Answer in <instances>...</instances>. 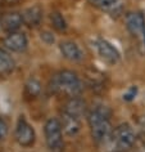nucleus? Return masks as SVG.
Wrapping results in <instances>:
<instances>
[{
	"label": "nucleus",
	"instance_id": "obj_1",
	"mask_svg": "<svg viewBox=\"0 0 145 152\" xmlns=\"http://www.w3.org/2000/svg\"><path fill=\"white\" fill-rule=\"evenodd\" d=\"M89 126L93 139L98 144H104L113 132L109 108L105 106H96L91 110L89 113Z\"/></svg>",
	"mask_w": 145,
	"mask_h": 152
},
{
	"label": "nucleus",
	"instance_id": "obj_2",
	"mask_svg": "<svg viewBox=\"0 0 145 152\" xmlns=\"http://www.w3.org/2000/svg\"><path fill=\"white\" fill-rule=\"evenodd\" d=\"M49 89L54 94L67 96L70 98L78 97L82 92V83L77 74L70 70L59 71L51 77Z\"/></svg>",
	"mask_w": 145,
	"mask_h": 152
},
{
	"label": "nucleus",
	"instance_id": "obj_3",
	"mask_svg": "<svg viewBox=\"0 0 145 152\" xmlns=\"http://www.w3.org/2000/svg\"><path fill=\"white\" fill-rule=\"evenodd\" d=\"M136 135L128 124H121L113 129L108 140L104 143L108 152H126L135 144Z\"/></svg>",
	"mask_w": 145,
	"mask_h": 152
},
{
	"label": "nucleus",
	"instance_id": "obj_4",
	"mask_svg": "<svg viewBox=\"0 0 145 152\" xmlns=\"http://www.w3.org/2000/svg\"><path fill=\"white\" fill-rule=\"evenodd\" d=\"M45 133V142H46L48 148L51 152H60L63 150V129L60 120L51 117L45 123L44 126Z\"/></svg>",
	"mask_w": 145,
	"mask_h": 152
},
{
	"label": "nucleus",
	"instance_id": "obj_5",
	"mask_svg": "<svg viewBox=\"0 0 145 152\" xmlns=\"http://www.w3.org/2000/svg\"><path fill=\"white\" fill-rule=\"evenodd\" d=\"M14 137H16L17 143L22 147H31L35 143L36 134L33 128L30 125L23 116L20 117L16 126V132H14Z\"/></svg>",
	"mask_w": 145,
	"mask_h": 152
},
{
	"label": "nucleus",
	"instance_id": "obj_6",
	"mask_svg": "<svg viewBox=\"0 0 145 152\" xmlns=\"http://www.w3.org/2000/svg\"><path fill=\"white\" fill-rule=\"evenodd\" d=\"M126 26L128 31L145 45V17L140 12H132L126 16Z\"/></svg>",
	"mask_w": 145,
	"mask_h": 152
},
{
	"label": "nucleus",
	"instance_id": "obj_7",
	"mask_svg": "<svg viewBox=\"0 0 145 152\" xmlns=\"http://www.w3.org/2000/svg\"><path fill=\"white\" fill-rule=\"evenodd\" d=\"M94 48L96 49L99 57L107 63L116 64L120 61V53L109 41L100 39V37H96L94 40Z\"/></svg>",
	"mask_w": 145,
	"mask_h": 152
},
{
	"label": "nucleus",
	"instance_id": "obj_8",
	"mask_svg": "<svg viewBox=\"0 0 145 152\" xmlns=\"http://www.w3.org/2000/svg\"><path fill=\"white\" fill-rule=\"evenodd\" d=\"M3 44H4V47L10 52L21 53V52H25L26 49H27L28 40H27V36H26L23 32L16 31V32L9 34V35L4 39Z\"/></svg>",
	"mask_w": 145,
	"mask_h": 152
},
{
	"label": "nucleus",
	"instance_id": "obj_9",
	"mask_svg": "<svg viewBox=\"0 0 145 152\" xmlns=\"http://www.w3.org/2000/svg\"><path fill=\"white\" fill-rule=\"evenodd\" d=\"M59 49L62 56L66 59L71 61V62H81L83 59V52L73 41H70V40L62 41L59 45Z\"/></svg>",
	"mask_w": 145,
	"mask_h": 152
},
{
	"label": "nucleus",
	"instance_id": "obj_10",
	"mask_svg": "<svg viewBox=\"0 0 145 152\" xmlns=\"http://www.w3.org/2000/svg\"><path fill=\"white\" fill-rule=\"evenodd\" d=\"M60 124H62L63 133L68 137L77 135L80 133V130H81V119H80V117H76L73 115H70V113H67V112L62 113Z\"/></svg>",
	"mask_w": 145,
	"mask_h": 152
},
{
	"label": "nucleus",
	"instance_id": "obj_11",
	"mask_svg": "<svg viewBox=\"0 0 145 152\" xmlns=\"http://www.w3.org/2000/svg\"><path fill=\"white\" fill-rule=\"evenodd\" d=\"M23 25V20H22V14L17 12H9L5 13L0 20V26L1 28L7 31L8 34L18 31V28Z\"/></svg>",
	"mask_w": 145,
	"mask_h": 152
},
{
	"label": "nucleus",
	"instance_id": "obj_12",
	"mask_svg": "<svg viewBox=\"0 0 145 152\" xmlns=\"http://www.w3.org/2000/svg\"><path fill=\"white\" fill-rule=\"evenodd\" d=\"M22 20H23V25L28 27H37L43 21V8L36 4L25 9L22 13Z\"/></svg>",
	"mask_w": 145,
	"mask_h": 152
},
{
	"label": "nucleus",
	"instance_id": "obj_13",
	"mask_svg": "<svg viewBox=\"0 0 145 152\" xmlns=\"http://www.w3.org/2000/svg\"><path fill=\"white\" fill-rule=\"evenodd\" d=\"M85 111H86L85 102H83L82 99H80L78 97L71 98V99L66 103V106H64V110H63V112H67V113H70V115L80 117V119L82 117V115L85 113Z\"/></svg>",
	"mask_w": 145,
	"mask_h": 152
},
{
	"label": "nucleus",
	"instance_id": "obj_14",
	"mask_svg": "<svg viewBox=\"0 0 145 152\" xmlns=\"http://www.w3.org/2000/svg\"><path fill=\"white\" fill-rule=\"evenodd\" d=\"M14 70V59L4 49H0V75H8Z\"/></svg>",
	"mask_w": 145,
	"mask_h": 152
},
{
	"label": "nucleus",
	"instance_id": "obj_15",
	"mask_svg": "<svg viewBox=\"0 0 145 152\" xmlns=\"http://www.w3.org/2000/svg\"><path fill=\"white\" fill-rule=\"evenodd\" d=\"M87 1L103 12H114L120 5V0H87Z\"/></svg>",
	"mask_w": 145,
	"mask_h": 152
},
{
	"label": "nucleus",
	"instance_id": "obj_16",
	"mask_svg": "<svg viewBox=\"0 0 145 152\" xmlns=\"http://www.w3.org/2000/svg\"><path fill=\"white\" fill-rule=\"evenodd\" d=\"M50 23L53 26V28H55L59 32H64L67 30V22L64 20V17L58 12H53L50 13Z\"/></svg>",
	"mask_w": 145,
	"mask_h": 152
},
{
	"label": "nucleus",
	"instance_id": "obj_17",
	"mask_svg": "<svg viewBox=\"0 0 145 152\" xmlns=\"http://www.w3.org/2000/svg\"><path fill=\"white\" fill-rule=\"evenodd\" d=\"M26 90H27V93L31 97H36L37 94L40 93V90H41L40 83L37 80H35V79H31V80L26 84Z\"/></svg>",
	"mask_w": 145,
	"mask_h": 152
},
{
	"label": "nucleus",
	"instance_id": "obj_18",
	"mask_svg": "<svg viewBox=\"0 0 145 152\" xmlns=\"http://www.w3.org/2000/svg\"><path fill=\"white\" fill-rule=\"evenodd\" d=\"M7 134H8V125L3 117H0V140L4 139Z\"/></svg>",
	"mask_w": 145,
	"mask_h": 152
},
{
	"label": "nucleus",
	"instance_id": "obj_19",
	"mask_svg": "<svg viewBox=\"0 0 145 152\" xmlns=\"http://www.w3.org/2000/svg\"><path fill=\"white\" fill-rule=\"evenodd\" d=\"M137 138H139L140 143H141V144H143V146L145 147V132H143V133H141V134H140L139 137H137Z\"/></svg>",
	"mask_w": 145,
	"mask_h": 152
}]
</instances>
